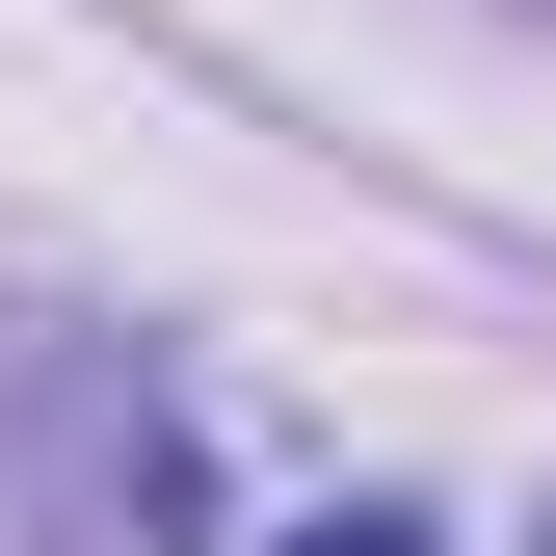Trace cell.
I'll return each instance as SVG.
<instances>
[{"label":"cell","instance_id":"cell-1","mask_svg":"<svg viewBox=\"0 0 556 556\" xmlns=\"http://www.w3.org/2000/svg\"><path fill=\"white\" fill-rule=\"evenodd\" d=\"M265 556H425V530H397V504H344V530H265Z\"/></svg>","mask_w":556,"mask_h":556}]
</instances>
